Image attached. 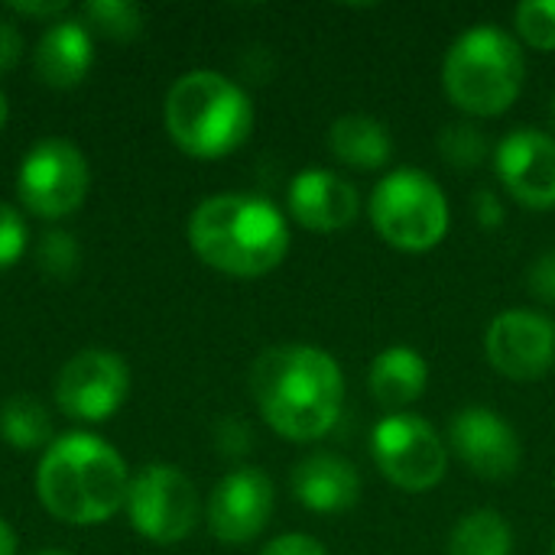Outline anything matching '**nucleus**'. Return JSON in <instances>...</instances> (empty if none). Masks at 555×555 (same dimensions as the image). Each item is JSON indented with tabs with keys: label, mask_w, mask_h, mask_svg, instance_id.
<instances>
[{
	"label": "nucleus",
	"mask_w": 555,
	"mask_h": 555,
	"mask_svg": "<svg viewBox=\"0 0 555 555\" xmlns=\"http://www.w3.org/2000/svg\"><path fill=\"white\" fill-rule=\"evenodd\" d=\"M426 387H429V364L410 345L384 348L371 361L367 390L390 413H406V406H413L426 393Z\"/></svg>",
	"instance_id": "18"
},
{
	"label": "nucleus",
	"mask_w": 555,
	"mask_h": 555,
	"mask_svg": "<svg viewBox=\"0 0 555 555\" xmlns=\"http://www.w3.org/2000/svg\"><path fill=\"white\" fill-rule=\"evenodd\" d=\"M7 13H10V16H23V20H46V26H49V23L62 20V16H72V3H65V0L26 3V0H23V3H10Z\"/></svg>",
	"instance_id": "31"
},
{
	"label": "nucleus",
	"mask_w": 555,
	"mask_h": 555,
	"mask_svg": "<svg viewBox=\"0 0 555 555\" xmlns=\"http://www.w3.org/2000/svg\"><path fill=\"white\" fill-rule=\"evenodd\" d=\"M491 367L517 384L540 380L555 367V319L537 309H507L485 332Z\"/></svg>",
	"instance_id": "11"
},
{
	"label": "nucleus",
	"mask_w": 555,
	"mask_h": 555,
	"mask_svg": "<svg viewBox=\"0 0 555 555\" xmlns=\"http://www.w3.org/2000/svg\"><path fill=\"white\" fill-rule=\"evenodd\" d=\"M377 472L406 494H426L449 472V442L416 413H387L371 436Z\"/></svg>",
	"instance_id": "9"
},
{
	"label": "nucleus",
	"mask_w": 555,
	"mask_h": 555,
	"mask_svg": "<svg viewBox=\"0 0 555 555\" xmlns=\"http://www.w3.org/2000/svg\"><path fill=\"white\" fill-rule=\"evenodd\" d=\"M91 189V166L72 140L46 137L26 150L16 166V198L20 205L42 218L62 221L75 215Z\"/></svg>",
	"instance_id": "8"
},
{
	"label": "nucleus",
	"mask_w": 555,
	"mask_h": 555,
	"mask_svg": "<svg viewBox=\"0 0 555 555\" xmlns=\"http://www.w3.org/2000/svg\"><path fill=\"white\" fill-rule=\"evenodd\" d=\"M0 439L13 449V452H46L52 436V420L49 410L29 397V393H16L10 400H3L0 406Z\"/></svg>",
	"instance_id": "21"
},
{
	"label": "nucleus",
	"mask_w": 555,
	"mask_h": 555,
	"mask_svg": "<svg viewBox=\"0 0 555 555\" xmlns=\"http://www.w3.org/2000/svg\"><path fill=\"white\" fill-rule=\"evenodd\" d=\"M527 81L520 39L498 23H478L455 36L442 59V91L468 117L507 114Z\"/></svg>",
	"instance_id": "5"
},
{
	"label": "nucleus",
	"mask_w": 555,
	"mask_h": 555,
	"mask_svg": "<svg viewBox=\"0 0 555 555\" xmlns=\"http://www.w3.org/2000/svg\"><path fill=\"white\" fill-rule=\"evenodd\" d=\"M130 468L124 455L88 429L62 433L36 465V498L65 527H101L127 507Z\"/></svg>",
	"instance_id": "2"
},
{
	"label": "nucleus",
	"mask_w": 555,
	"mask_h": 555,
	"mask_svg": "<svg viewBox=\"0 0 555 555\" xmlns=\"http://www.w3.org/2000/svg\"><path fill=\"white\" fill-rule=\"evenodd\" d=\"M215 439H218V449H221L224 455H244V452L250 449V429H247L244 423H237V420L221 423Z\"/></svg>",
	"instance_id": "32"
},
{
	"label": "nucleus",
	"mask_w": 555,
	"mask_h": 555,
	"mask_svg": "<svg viewBox=\"0 0 555 555\" xmlns=\"http://www.w3.org/2000/svg\"><path fill=\"white\" fill-rule=\"evenodd\" d=\"M439 156L452 166V169H462V172H472L478 169L488 156H491V146H488V137L481 133V127L468 124V120H459V124H446L439 130Z\"/></svg>",
	"instance_id": "23"
},
{
	"label": "nucleus",
	"mask_w": 555,
	"mask_h": 555,
	"mask_svg": "<svg viewBox=\"0 0 555 555\" xmlns=\"http://www.w3.org/2000/svg\"><path fill=\"white\" fill-rule=\"evenodd\" d=\"M289 218L312 234H338L361 215L358 189L332 169H302L286 189Z\"/></svg>",
	"instance_id": "15"
},
{
	"label": "nucleus",
	"mask_w": 555,
	"mask_h": 555,
	"mask_svg": "<svg viewBox=\"0 0 555 555\" xmlns=\"http://www.w3.org/2000/svg\"><path fill=\"white\" fill-rule=\"evenodd\" d=\"M163 124L185 156L211 163L247 143L254 130V104L250 94L224 72L192 68L169 85Z\"/></svg>",
	"instance_id": "4"
},
{
	"label": "nucleus",
	"mask_w": 555,
	"mask_h": 555,
	"mask_svg": "<svg viewBox=\"0 0 555 555\" xmlns=\"http://www.w3.org/2000/svg\"><path fill=\"white\" fill-rule=\"evenodd\" d=\"M472 215L485 231H498L507 221V208L498 198V192H491V189H481V192L472 195Z\"/></svg>",
	"instance_id": "29"
},
{
	"label": "nucleus",
	"mask_w": 555,
	"mask_h": 555,
	"mask_svg": "<svg viewBox=\"0 0 555 555\" xmlns=\"http://www.w3.org/2000/svg\"><path fill=\"white\" fill-rule=\"evenodd\" d=\"M491 159L517 205L530 211L555 208V137L537 127H517L494 146Z\"/></svg>",
	"instance_id": "14"
},
{
	"label": "nucleus",
	"mask_w": 555,
	"mask_h": 555,
	"mask_svg": "<svg viewBox=\"0 0 555 555\" xmlns=\"http://www.w3.org/2000/svg\"><path fill=\"white\" fill-rule=\"evenodd\" d=\"M514 26L524 46L555 52V0H524L514 10Z\"/></svg>",
	"instance_id": "25"
},
{
	"label": "nucleus",
	"mask_w": 555,
	"mask_h": 555,
	"mask_svg": "<svg viewBox=\"0 0 555 555\" xmlns=\"http://www.w3.org/2000/svg\"><path fill=\"white\" fill-rule=\"evenodd\" d=\"M29 247V228L16 205L0 198V273L16 267Z\"/></svg>",
	"instance_id": "26"
},
{
	"label": "nucleus",
	"mask_w": 555,
	"mask_h": 555,
	"mask_svg": "<svg viewBox=\"0 0 555 555\" xmlns=\"http://www.w3.org/2000/svg\"><path fill=\"white\" fill-rule=\"evenodd\" d=\"M124 511L137 537L156 546H172L192 537V530L198 527L202 498L195 481L182 468L169 462H153L130 475Z\"/></svg>",
	"instance_id": "7"
},
{
	"label": "nucleus",
	"mask_w": 555,
	"mask_h": 555,
	"mask_svg": "<svg viewBox=\"0 0 555 555\" xmlns=\"http://www.w3.org/2000/svg\"><path fill=\"white\" fill-rule=\"evenodd\" d=\"M130 364L107 348H85L72 354L55 377V406L81 426L114 420L130 400Z\"/></svg>",
	"instance_id": "10"
},
{
	"label": "nucleus",
	"mask_w": 555,
	"mask_h": 555,
	"mask_svg": "<svg viewBox=\"0 0 555 555\" xmlns=\"http://www.w3.org/2000/svg\"><path fill=\"white\" fill-rule=\"evenodd\" d=\"M367 215L384 244L403 254L439 247L452 224V208L442 185L413 166L390 169L367 198Z\"/></svg>",
	"instance_id": "6"
},
{
	"label": "nucleus",
	"mask_w": 555,
	"mask_h": 555,
	"mask_svg": "<svg viewBox=\"0 0 555 555\" xmlns=\"http://www.w3.org/2000/svg\"><path fill=\"white\" fill-rule=\"evenodd\" d=\"M7 117H10V101H7V94H3V88H0V133H3V127H7Z\"/></svg>",
	"instance_id": "34"
},
{
	"label": "nucleus",
	"mask_w": 555,
	"mask_h": 555,
	"mask_svg": "<svg viewBox=\"0 0 555 555\" xmlns=\"http://www.w3.org/2000/svg\"><path fill=\"white\" fill-rule=\"evenodd\" d=\"M449 446L459 455V462L485 478V481H504L514 478L524 462V442L517 429L491 406H462L449 423Z\"/></svg>",
	"instance_id": "13"
},
{
	"label": "nucleus",
	"mask_w": 555,
	"mask_h": 555,
	"mask_svg": "<svg viewBox=\"0 0 555 555\" xmlns=\"http://www.w3.org/2000/svg\"><path fill=\"white\" fill-rule=\"evenodd\" d=\"M192 254L234 280L273 273L289 254V221L263 195L218 192L202 198L185 224Z\"/></svg>",
	"instance_id": "3"
},
{
	"label": "nucleus",
	"mask_w": 555,
	"mask_h": 555,
	"mask_svg": "<svg viewBox=\"0 0 555 555\" xmlns=\"http://www.w3.org/2000/svg\"><path fill=\"white\" fill-rule=\"evenodd\" d=\"M36 267L49 280H59V283L72 280L81 267V244L62 228L46 231L36 244Z\"/></svg>",
	"instance_id": "24"
},
{
	"label": "nucleus",
	"mask_w": 555,
	"mask_h": 555,
	"mask_svg": "<svg viewBox=\"0 0 555 555\" xmlns=\"http://www.w3.org/2000/svg\"><path fill=\"white\" fill-rule=\"evenodd\" d=\"M29 555H72V553H65V550H36V553H29Z\"/></svg>",
	"instance_id": "35"
},
{
	"label": "nucleus",
	"mask_w": 555,
	"mask_h": 555,
	"mask_svg": "<svg viewBox=\"0 0 555 555\" xmlns=\"http://www.w3.org/2000/svg\"><path fill=\"white\" fill-rule=\"evenodd\" d=\"M20 59H23V29L16 16L0 13V75L13 72Z\"/></svg>",
	"instance_id": "28"
},
{
	"label": "nucleus",
	"mask_w": 555,
	"mask_h": 555,
	"mask_svg": "<svg viewBox=\"0 0 555 555\" xmlns=\"http://www.w3.org/2000/svg\"><path fill=\"white\" fill-rule=\"evenodd\" d=\"M527 286L537 299L555 306V250H546L533 260V267L527 273Z\"/></svg>",
	"instance_id": "27"
},
{
	"label": "nucleus",
	"mask_w": 555,
	"mask_h": 555,
	"mask_svg": "<svg viewBox=\"0 0 555 555\" xmlns=\"http://www.w3.org/2000/svg\"><path fill=\"white\" fill-rule=\"evenodd\" d=\"M276 488L260 468H234L228 472L205 501V524L208 533L224 546H247L254 543L273 517Z\"/></svg>",
	"instance_id": "12"
},
{
	"label": "nucleus",
	"mask_w": 555,
	"mask_h": 555,
	"mask_svg": "<svg viewBox=\"0 0 555 555\" xmlns=\"http://www.w3.org/2000/svg\"><path fill=\"white\" fill-rule=\"evenodd\" d=\"M293 498L312 514H345L361 501L358 468L335 452L306 455L289 475Z\"/></svg>",
	"instance_id": "17"
},
{
	"label": "nucleus",
	"mask_w": 555,
	"mask_h": 555,
	"mask_svg": "<svg viewBox=\"0 0 555 555\" xmlns=\"http://www.w3.org/2000/svg\"><path fill=\"white\" fill-rule=\"evenodd\" d=\"M328 150L341 166L371 172L384 169L393 156V133L371 114H341L328 127Z\"/></svg>",
	"instance_id": "19"
},
{
	"label": "nucleus",
	"mask_w": 555,
	"mask_h": 555,
	"mask_svg": "<svg viewBox=\"0 0 555 555\" xmlns=\"http://www.w3.org/2000/svg\"><path fill=\"white\" fill-rule=\"evenodd\" d=\"M260 555H328V550L309 533H283L270 540Z\"/></svg>",
	"instance_id": "30"
},
{
	"label": "nucleus",
	"mask_w": 555,
	"mask_h": 555,
	"mask_svg": "<svg viewBox=\"0 0 555 555\" xmlns=\"http://www.w3.org/2000/svg\"><path fill=\"white\" fill-rule=\"evenodd\" d=\"M94 65V33L81 16H62L49 23L33 49V72L55 91L78 88Z\"/></svg>",
	"instance_id": "16"
},
{
	"label": "nucleus",
	"mask_w": 555,
	"mask_h": 555,
	"mask_svg": "<svg viewBox=\"0 0 555 555\" xmlns=\"http://www.w3.org/2000/svg\"><path fill=\"white\" fill-rule=\"evenodd\" d=\"M81 23L114 42H127L143 29V10L133 0H91L81 7Z\"/></svg>",
	"instance_id": "22"
},
{
	"label": "nucleus",
	"mask_w": 555,
	"mask_h": 555,
	"mask_svg": "<svg viewBox=\"0 0 555 555\" xmlns=\"http://www.w3.org/2000/svg\"><path fill=\"white\" fill-rule=\"evenodd\" d=\"M553 124H555V98H553Z\"/></svg>",
	"instance_id": "36"
},
{
	"label": "nucleus",
	"mask_w": 555,
	"mask_h": 555,
	"mask_svg": "<svg viewBox=\"0 0 555 555\" xmlns=\"http://www.w3.org/2000/svg\"><path fill=\"white\" fill-rule=\"evenodd\" d=\"M553 555H555V540H553Z\"/></svg>",
	"instance_id": "37"
},
{
	"label": "nucleus",
	"mask_w": 555,
	"mask_h": 555,
	"mask_svg": "<svg viewBox=\"0 0 555 555\" xmlns=\"http://www.w3.org/2000/svg\"><path fill=\"white\" fill-rule=\"evenodd\" d=\"M449 555H514V530L494 507H478L459 517L449 533Z\"/></svg>",
	"instance_id": "20"
},
{
	"label": "nucleus",
	"mask_w": 555,
	"mask_h": 555,
	"mask_svg": "<svg viewBox=\"0 0 555 555\" xmlns=\"http://www.w3.org/2000/svg\"><path fill=\"white\" fill-rule=\"evenodd\" d=\"M250 397L263 423L286 442L325 439L345 413L341 364L315 345H270L250 364Z\"/></svg>",
	"instance_id": "1"
},
{
	"label": "nucleus",
	"mask_w": 555,
	"mask_h": 555,
	"mask_svg": "<svg viewBox=\"0 0 555 555\" xmlns=\"http://www.w3.org/2000/svg\"><path fill=\"white\" fill-rule=\"evenodd\" d=\"M20 553V540L13 533V527L0 517V555H16Z\"/></svg>",
	"instance_id": "33"
}]
</instances>
